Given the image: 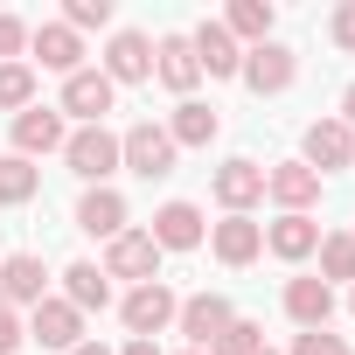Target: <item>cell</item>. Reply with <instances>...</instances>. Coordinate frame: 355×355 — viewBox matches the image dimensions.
<instances>
[{
    "label": "cell",
    "mask_w": 355,
    "mask_h": 355,
    "mask_svg": "<svg viewBox=\"0 0 355 355\" xmlns=\"http://www.w3.org/2000/svg\"><path fill=\"white\" fill-rule=\"evenodd\" d=\"M174 146L167 139V125H153V119H139L132 132H119V167H132V174H146V182H160V174H174Z\"/></svg>",
    "instance_id": "obj_1"
},
{
    "label": "cell",
    "mask_w": 355,
    "mask_h": 355,
    "mask_svg": "<svg viewBox=\"0 0 355 355\" xmlns=\"http://www.w3.org/2000/svg\"><path fill=\"white\" fill-rule=\"evenodd\" d=\"M174 313H182V300H174V286H167V279H153V286H132V293H125V306H119V320L132 327V341H153V334H167V327H174Z\"/></svg>",
    "instance_id": "obj_2"
},
{
    "label": "cell",
    "mask_w": 355,
    "mask_h": 355,
    "mask_svg": "<svg viewBox=\"0 0 355 355\" xmlns=\"http://www.w3.org/2000/svg\"><path fill=\"white\" fill-rule=\"evenodd\" d=\"M63 160H70V174H77V182L105 189V174L119 167V132H105V125H77V132L63 139Z\"/></svg>",
    "instance_id": "obj_3"
},
{
    "label": "cell",
    "mask_w": 355,
    "mask_h": 355,
    "mask_svg": "<svg viewBox=\"0 0 355 355\" xmlns=\"http://www.w3.org/2000/svg\"><path fill=\"white\" fill-rule=\"evenodd\" d=\"M105 279H132V286H153L160 279V244L146 237V230H119L112 244H105V265H98Z\"/></svg>",
    "instance_id": "obj_4"
},
{
    "label": "cell",
    "mask_w": 355,
    "mask_h": 355,
    "mask_svg": "<svg viewBox=\"0 0 355 355\" xmlns=\"http://www.w3.org/2000/svg\"><path fill=\"white\" fill-rule=\"evenodd\" d=\"M258 98H279V91H293V77H300V56L286 49V42H258V49H244V70H237Z\"/></svg>",
    "instance_id": "obj_5"
},
{
    "label": "cell",
    "mask_w": 355,
    "mask_h": 355,
    "mask_svg": "<svg viewBox=\"0 0 355 355\" xmlns=\"http://www.w3.org/2000/svg\"><path fill=\"white\" fill-rule=\"evenodd\" d=\"M265 196L279 202V216H306L320 202V174L306 160H279V167H265Z\"/></svg>",
    "instance_id": "obj_6"
},
{
    "label": "cell",
    "mask_w": 355,
    "mask_h": 355,
    "mask_svg": "<svg viewBox=\"0 0 355 355\" xmlns=\"http://www.w3.org/2000/svg\"><path fill=\"white\" fill-rule=\"evenodd\" d=\"M230 320H237V313H230V300H223V293H196V300H182V313H174V327H182V334H189V348H202V355L216 348V334H223Z\"/></svg>",
    "instance_id": "obj_7"
},
{
    "label": "cell",
    "mask_w": 355,
    "mask_h": 355,
    "mask_svg": "<svg viewBox=\"0 0 355 355\" xmlns=\"http://www.w3.org/2000/svg\"><path fill=\"white\" fill-rule=\"evenodd\" d=\"M42 300H49V272L35 251L0 258V306H42Z\"/></svg>",
    "instance_id": "obj_8"
},
{
    "label": "cell",
    "mask_w": 355,
    "mask_h": 355,
    "mask_svg": "<svg viewBox=\"0 0 355 355\" xmlns=\"http://www.w3.org/2000/svg\"><path fill=\"white\" fill-rule=\"evenodd\" d=\"M105 77H112V91H119V84H146V77H153V42H146L139 28H119V35L105 42Z\"/></svg>",
    "instance_id": "obj_9"
},
{
    "label": "cell",
    "mask_w": 355,
    "mask_h": 355,
    "mask_svg": "<svg viewBox=\"0 0 355 355\" xmlns=\"http://www.w3.org/2000/svg\"><path fill=\"white\" fill-rule=\"evenodd\" d=\"M63 139H70L63 112H49V105L15 112V153H21V160H35V153H63Z\"/></svg>",
    "instance_id": "obj_10"
},
{
    "label": "cell",
    "mask_w": 355,
    "mask_h": 355,
    "mask_svg": "<svg viewBox=\"0 0 355 355\" xmlns=\"http://www.w3.org/2000/svg\"><path fill=\"white\" fill-rule=\"evenodd\" d=\"M306 167H313V174L355 167V132H348L341 119H313V125H306Z\"/></svg>",
    "instance_id": "obj_11"
},
{
    "label": "cell",
    "mask_w": 355,
    "mask_h": 355,
    "mask_svg": "<svg viewBox=\"0 0 355 355\" xmlns=\"http://www.w3.org/2000/svg\"><path fill=\"white\" fill-rule=\"evenodd\" d=\"M209 189H216V202H223L230 216H251V202H265V167H258V160H223Z\"/></svg>",
    "instance_id": "obj_12"
},
{
    "label": "cell",
    "mask_w": 355,
    "mask_h": 355,
    "mask_svg": "<svg viewBox=\"0 0 355 355\" xmlns=\"http://www.w3.org/2000/svg\"><path fill=\"white\" fill-rule=\"evenodd\" d=\"M56 112H70V119H84V125H105V112H112V77H105V70L63 77V105H56Z\"/></svg>",
    "instance_id": "obj_13"
},
{
    "label": "cell",
    "mask_w": 355,
    "mask_h": 355,
    "mask_svg": "<svg viewBox=\"0 0 355 355\" xmlns=\"http://www.w3.org/2000/svg\"><path fill=\"white\" fill-rule=\"evenodd\" d=\"M153 77H160L174 98H189V91L202 84V63H196L189 35H160V42H153Z\"/></svg>",
    "instance_id": "obj_14"
},
{
    "label": "cell",
    "mask_w": 355,
    "mask_h": 355,
    "mask_svg": "<svg viewBox=\"0 0 355 355\" xmlns=\"http://www.w3.org/2000/svg\"><path fill=\"white\" fill-rule=\"evenodd\" d=\"M28 49L42 56V70H63V77H77V70H84V35H77V28H63V21L28 28Z\"/></svg>",
    "instance_id": "obj_15"
},
{
    "label": "cell",
    "mask_w": 355,
    "mask_h": 355,
    "mask_svg": "<svg viewBox=\"0 0 355 355\" xmlns=\"http://www.w3.org/2000/svg\"><path fill=\"white\" fill-rule=\"evenodd\" d=\"M189 49H196V63H202L209 77H237V70H244V42H237L223 21H202V28L189 35Z\"/></svg>",
    "instance_id": "obj_16"
},
{
    "label": "cell",
    "mask_w": 355,
    "mask_h": 355,
    "mask_svg": "<svg viewBox=\"0 0 355 355\" xmlns=\"http://www.w3.org/2000/svg\"><path fill=\"white\" fill-rule=\"evenodd\" d=\"M28 341H42V348H63V355H70V348L84 341V313H77L70 300H42V306H35V320H28Z\"/></svg>",
    "instance_id": "obj_17"
},
{
    "label": "cell",
    "mask_w": 355,
    "mask_h": 355,
    "mask_svg": "<svg viewBox=\"0 0 355 355\" xmlns=\"http://www.w3.org/2000/svg\"><path fill=\"white\" fill-rule=\"evenodd\" d=\"M146 237H153L160 251H196V244H202V209H196V202H160Z\"/></svg>",
    "instance_id": "obj_18"
},
{
    "label": "cell",
    "mask_w": 355,
    "mask_h": 355,
    "mask_svg": "<svg viewBox=\"0 0 355 355\" xmlns=\"http://www.w3.org/2000/svg\"><path fill=\"white\" fill-rule=\"evenodd\" d=\"M265 251L286 258V265H300V258L320 251V223L313 216H279V223H265Z\"/></svg>",
    "instance_id": "obj_19"
},
{
    "label": "cell",
    "mask_w": 355,
    "mask_h": 355,
    "mask_svg": "<svg viewBox=\"0 0 355 355\" xmlns=\"http://www.w3.org/2000/svg\"><path fill=\"white\" fill-rule=\"evenodd\" d=\"M209 244H216V258L237 272V265H251V258L265 251V223H251V216H223V223L209 230Z\"/></svg>",
    "instance_id": "obj_20"
},
{
    "label": "cell",
    "mask_w": 355,
    "mask_h": 355,
    "mask_svg": "<svg viewBox=\"0 0 355 355\" xmlns=\"http://www.w3.org/2000/svg\"><path fill=\"white\" fill-rule=\"evenodd\" d=\"M77 230H91V237H119L125 230V196L119 189H84V202H77Z\"/></svg>",
    "instance_id": "obj_21"
},
{
    "label": "cell",
    "mask_w": 355,
    "mask_h": 355,
    "mask_svg": "<svg viewBox=\"0 0 355 355\" xmlns=\"http://www.w3.org/2000/svg\"><path fill=\"white\" fill-rule=\"evenodd\" d=\"M286 313H293L300 327H327V320H334V286H320V279H293V286H286Z\"/></svg>",
    "instance_id": "obj_22"
},
{
    "label": "cell",
    "mask_w": 355,
    "mask_h": 355,
    "mask_svg": "<svg viewBox=\"0 0 355 355\" xmlns=\"http://www.w3.org/2000/svg\"><path fill=\"white\" fill-rule=\"evenodd\" d=\"M167 139H174V146H209V139H216V105L182 98V105H174V119H167Z\"/></svg>",
    "instance_id": "obj_23"
},
{
    "label": "cell",
    "mask_w": 355,
    "mask_h": 355,
    "mask_svg": "<svg viewBox=\"0 0 355 355\" xmlns=\"http://www.w3.org/2000/svg\"><path fill=\"white\" fill-rule=\"evenodd\" d=\"M63 300H70L77 313H105V306H112V286H105V272L84 258V265H70V272H63Z\"/></svg>",
    "instance_id": "obj_24"
},
{
    "label": "cell",
    "mask_w": 355,
    "mask_h": 355,
    "mask_svg": "<svg viewBox=\"0 0 355 355\" xmlns=\"http://www.w3.org/2000/svg\"><path fill=\"white\" fill-rule=\"evenodd\" d=\"M272 21H279V15H272V0H230V15H223V28H230L237 42H251V49L272 42Z\"/></svg>",
    "instance_id": "obj_25"
},
{
    "label": "cell",
    "mask_w": 355,
    "mask_h": 355,
    "mask_svg": "<svg viewBox=\"0 0 355 355\" xmlns=\"http://www.w3.org/2000/svg\"><path fill=\"white\" fill-rule=\"evenodd\" d=\"M35 189H42L35 160H21V153H0V209H21V202H35Z\"/></svg>",
    "instance_id": "obj_26"
},
{
    "label": "cell",
    "mask_w": 355,
    "mask_h": 355,
    "mask_svg": "<svg viewBox=\"0 0 355 355\" xmlns=\"http://www.w3.org/2000/svg\"><path fill=\"white\" fill-rule=\"evenodd\" d=\"M334 279H348V286H355V237H348V230L320 237V286H334Z\"/></svg>",
    "instance_id": "obj_27"
},
{
    "label": "cell",
    "mask_w": 355,
    "mask_h": 355,
    "mask_svg": "<svg viewBox=\"0 0 355 355\" xmlns=\"http://www.w3.org/2000/svg\"><path fill=\"white\" fill-rule=\"evenodd\" d=\"M35 105V70L28 63H0V112H28Z\"/></svg>",
    "instance_id": "obj_28"
},
{
    "label": "cell",
    "mask_w": 355,
    "mask_h": 355,
    "mask_svg": "<svg viewBox=\"0 0 355 355\" xmlns=\"http://www.w3.org/2000/svg\"><path fill=\"white\" fill-rule=\"evenodd\" d=\"M251 348H265V327H258V320H230L209 355H251Z\"/></svg>",
    "instance_id": "obj_29"
},
{
    "label": "cell",
    "mask_w": 355,
    "mask_h": 355,
    "mask_svg": "<svg viewBox=\"0 0 355 355\" xmlns=\"http://www.w3.org/2000/svg\"><path fill=\"white\" fill-rule=\"evenodd\" d=\"M112 21V0H63V28H105Z\"/></svg>",
    "instance_id": "obj_30"
},
{
    "label": "cell",
    "mask_w": 355,
    "mask_h": 355,
    "mask_svg": "<svg viewBox=\"0 0 355 355\" xmlns=\"http://www.w3.org/2000/svg\"><path fill=\"white\" fill-rule=\"evenodd\" d=\"M21 49H28V21L0 15V63H21Z\"/></svg>",
    "instance_id": "obj_31"
},
{
    "label": "cell",
    "mask_w": 355,
    "mask_h": 355,
    "mask_svg": "<svg viewBox=\"0 0 355 355\" xmlns=\"http://www.w3.org/2000/svg\"><path fill=\"white\" fill-rule=\"evenodd\" d=\"M293 355H348V348H341V334H327V327H306V334L293 341Z\"/></svg>",
    "instance_id": "obj_32"
},
{
    "label": "cell",
    "mask_w": 355,
    "mask_h": 355,
    "mask_svg": "<svg viewBox=\"0 0 355 355\" xmlns=\"http://www.w3.org/2000/svg\"><path fill=\"white\" fill-rule=\"evenodd\" d=\"M327 35H334V49H348V56H355V0H341V8H334Z\"/></svg>",
    "instance_id": "obj_33"
},
{
    "label": "cell",
    "mask_w": 355,
    "mask_h": 355,
    "mask_svg": "<svg viewBox=\"0 0 355 355\" xmlns=\"http://www.w3.org/2000/svg\"><path fill=\"white\" fill-rule=\"evenodd\" d=\"M21 341H28V327H21V313H15V306H0V355H15Z\"/></svg>",
    "instance_id": "obj_34"
},
{
    "label": "cell",
    "mask_w": 355,
    "mask_h": 355,
    "mask_svg": "<svg viewBox=\"0 0 355 355\" xmlns=\"http://www.w3.org/2000/svg\"><path fill=\"white\" fill-rule=\"evenodd\" d=\"M341 125H348V132H355V84H348V91H341Z\"/></svg>",
    "instance_id": "obj_35"
},
{
    "label": "cell",
    "mask_w": 355,
    "mask_h": 355,
    "mask_svg": "<svg viewBox=\"0 0 355 355\" xmlns=\"http://www.w3.org/2000/svg\"><path fill=\"white\" fill-rule=\"evenodd\" d=\"M125 355H160V341H125Z\"/></svg>",
    "instance_id": "obj_36"
},
{
    "label": "cell",
    "mask_w": 355,
    "mask_h": 355,
    "mask_svg": "<svg viewBox=\"0 0 355 355\" xmlns=\"http://www.w3.org/2000/svg\"><path fill=\"white\" fill-rule=\"evenodd\" d=\"M70 355H112V348H98V341H77V348H70Z\"/></svg>",
    "instance_id": "obj_37"
},
{
    "label": "cell",
    "mask_w": 355,
    "mask_h": 355,
    "mask_svg": "<svg viewBox=\"0 0 355 355\" xmlns=\"http://www.w3.org/2000/svg\"><path fill=\"white\" fill-rule=\"evenodd\" d=\"M251 355H279V348H251Z\"/></svg>",
    "instance_id": "obj_38"
},
{
    "label": "cell",
    "mask_w": 355,
    "mask_h": 355,
    "mask_svg": "<svg viewBox=\"0 0 355 355\" xmlns=\"http://www.w3.org/2000/svg\"><path fill=\"white\" fill-rule=\"evenodd\" d=\"M348 313H355V293H348Z\"/></svg>",
    "instance_id": "obj_39"
},
{
    "label": "cell",
    "mask_w": 355,
    "mask_h": 355,
    "mask_svg": "<svg viewBox=\"0 0 355 355\" xmlns=\"http://www.w3.org/2000/svg\"><path fill=\"white\" fill-rule=\"evenodd\" d=\"M182 355H202V348H182Z\"/></svg>",
    "instance_id": "obj_40"
},
{
    "label": "cell",
    "mask_w": 355,
    "mask_h": 355,
    "mask_svg": "<svg viewBox=\"0 0 355 355\" xmlns=\"http://www.w3.org/2000/svg\"><path fill=\"white\" fill-rule=\"evenodd\" d=\"M348 237H355V230H348Z\"/></svg>",
    "instance_id": "obj_41"
}]
</instances>
